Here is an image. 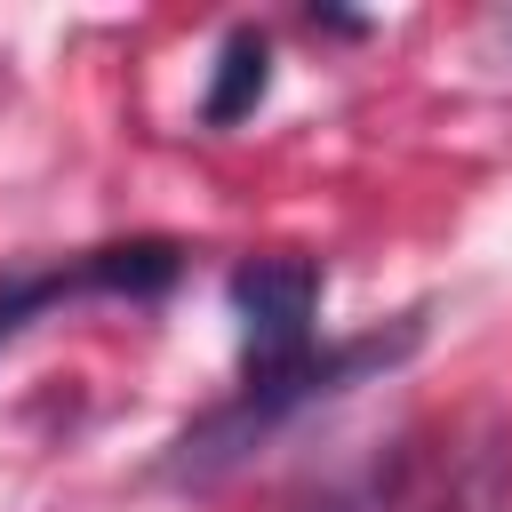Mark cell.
<instances>
[{
	"label": "cell",
	"mask_w": 512,
	"mask_h": 512,
	"mask_svg": "<svg viewBox=\"0 0 512 512\" xmlns=\"http://www.w3.org/2000/svg\"><path fill=\"white\" fill-rule=\"evenodd\" d=\"M408 504V448H392V456H376V464H360L352 480H336V488H320L304 512H400Z\"/></svg>",
	"instance_id": "5b68a950"
},
{
	"label": "cell",
	"mask_w": 512,
	"mask_h": 512,
	"mask_svg": "<svg viewBox=\"0 0 512 512\" xmlns=\"http://www.w3.org/2000/svg\"><path fill=\"white\" fill-rule=\"evenodd\" d=\"M272 88V48L256 24H232L216 40V64H208V88H200V128H240Z\"/></svg>",
	"instance_id": "277c9868"
},
{
	"label": "cell",
	"mask_w": 512,
	"mask_h": 512,
	"mask_svg": "<svg viewBox=\"0 0 512 512\" xmlns=\"http://www.w3.org/2000/svg\"><path fill=\"white\" fill-rule=\"evenodd\" d=\"M320 288H328L320 256H296V248L232 264L224 296H232V320H240V376H288L320 352V336H312Z\"/></svg>",
	"instance_id": "3957f363"
},
{
	"label": "cell",
	"mask_w": 512,
	"mask_h": 512,
	"mask_svg": "<svg viewBox=\"0 0 512 512\" xmlns=\"http://www.w3.org/2000/svg\"><path fill=\"white\" fill-rule=\"evenodd\" d=\"M184 280V248L176 240H112V248H80L48 272H16L0 280V344H16L32 320L64 312V304H160Z\"/></svg>",
	"instance_id": "7a4b0ae2"
},
{
	"label": "cell",
	"mask_w": 512,
	"mask_h": 512,
	"mask_svg": "<svg viewBox=\"0 0 512 512\" xmlns=\"http://www.w3.org/2000/svg\"><path fill=\"white\" fill-rule=\"evenodd\" d=\"M416 344H424V312H400L392 328H360V336L320 344V352H312L304 368H288V376H240L208 416H192V424L160 448L152 480H168V488H216V480L240 472L264 440H280L296 416H312V408H328V400L392 376Z\"/></svg>",
	"instance_id": "6da1fadb"
}]
</instances>
